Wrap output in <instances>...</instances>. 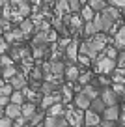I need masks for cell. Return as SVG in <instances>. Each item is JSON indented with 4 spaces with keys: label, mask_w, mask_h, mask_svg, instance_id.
Segmentation results:
<instances>
[{
    "label": "cell",
    "mask_w": 125,
    "mask_h": 127,
    "mask_svg": "<svg viewBox=\"0 0 125 127\" xmlns=\"http://www.w3.org/2000/svg\"><path fill=\"white\" fill-rule=\"evenodd\" d=\"M35 110H37V107H35L32 101H28V103H23V105H21V116H24L26 120H30L32 116L35 114Z\"/></svg>",
    "instance_id": "e0dca14e"
},
{
    "label": "cell",
    "mask_w": 125,
    "mask_h": 127,
    "mask_svg": "<svg viewBox=\"0 0 125 127\" xmlns=\"http://www.w3.org/2000/svg\"><path fill=\"white\" fill-rule=\"evenodd\" d=\"M2 116H4V108L0 107V118H2Z\"/></svg>",
    "instance_id": "ee69618b"
},
{
    "label": "cell",
    "mask_w": 125,
    "mask_h": 127,
    "mask_svg": "<svg viewBox=\"0 0 125 127\" xmlns=\"http://www.w3.org/2000/svg\"><path fill=\"white\" fill-rule=\"evenodd\" d=\"M0 23H2V17H0Z\"/></svg>",
    "instance_id": "f907efd6"
},
{
    "label": "cell",
    "mask_w": 125,
    "mask_h": 127,
    "mask_svg": "<svg viewBox=\"0 0 125 127\" xmlns=\"http://www.w3.org/2000/svg\"><path fill=\"white\" fill-rule=\"evenodd\" d=\"M78 45H80V41L78 39H71L69 45L65 47V56L71 60V62H77V56H78Z\"/></svg>",
    "instance_id": "7c38bea8"
},
{
    "label": "cell",
    "mask_w": 125,
    "mask_h": 127,
    "mask_svg": "<svg viewBox=\"0 0 125 127\" xmlns=\"http://www.w3.org/2000/svg\"><path fill=\"white\" fill-rule=\"evenodd\" d=\"M101 127H116V122H110V120H103L101 118V123H99Z\"/></svg>",
    "instance_id": "74e56055"
},
{
    "label": "cell",
    "mask_w": 125,
    "mask_h": 127,
    "mask_svg": "<svg viewBox=\"0 0 125 127\" xmlns=\"http://www.w3.org/2000/svg\"><path fill=\"white\" fill-rule=\"evenodd\" d=\"M120 127H125V125H120Z\"/></svg>",
    "instance_id": "816d5d0a"
},
{
    "label": "cell",
    "mask_w": 125,
    "mask_h": 127,
    "mask_svg": "<svg viewBox=\"0 0 125 127\" xmlns=\"http://www.w3.org/2000/svg\"><path fill=\"white\" fill-rule=\"evenodd\" d=\"M4 114L8 116V118H11V120L19 118V116H21V105H15V103H8V105L4 107Z\"/></svg>",
    "instance_id": "2e32d148"
},
{
    "label": "cell",
    "mask_w": 125,
    "mask_h": 127,
    "mask_svg": "<svg viewBox=\"0 0 125 127\" xmlns=\"http://www.w3.org/2000/svg\"><path fill=\"white\" fill-rule=\"evenodd\" d=\"M6 41H8L9 45H17V43H21V41L24 39V34L21 32V28H15V30H8L6 32V37H4Z\"/></svg>",
    "instance_id": "9c48e42d"
},
{
    "label": "cell",
    "mask_w": 125,
    "mask_h": 127,
    "mask_svg": "<svg viewBox=\"0 0 125 127\" xmlns=\"http://www.w3.org/2000/svg\"><path fill=\"white\" fill-rule=\"evenodd\" d=\"M43 123L45 127H69V123L63 116H45Z\"/></svg>",
    "instance_id": "277c9868"
},
{
    "label": "cell",
    "mask_w": 125,
    "mask_h": 127,
    "mask_svg": "<svg viewBox=\"0 0 125 127\" xmlns=\"http://www.w3.org/2000/svg\"><path fill=\"white\" fill-rule=\"evenodd\" d=\"M78 73H80V67H78L77 62H75V64H67L65 69H63V77H65L69 82H75V80H77Z\"/></svg>",
    "instance_id": "ba28073f"
},
{
    "label": "cell",
    "mask_w": 125,
    "mask_h": 127,
    "mask_svg": "<svg viewBox=\"0 0 125 127\" xmlns=\"http://www.w3.org/2000/svg\"><path fill=\"white\" fill-rule=\"evenodd\" d=\"M45 112H47V116H63V112H65V105H63L62 101H58V103L51 105Z\"/></svg>",
    "instance_id": "ac0fdd59"
},
{
    "label": "cell",
    "mask_w": 125,
    "mask_h": 127,
    "mask_svg": "<svg viewBox=\"0 0 125 127\" xmlns=\"http://www.w3.org/2000/svg\"><path fill=\"white\" fill-rule=\"evenodd\" d=\"M90 80H92V71L78 73V77H77V82L80 84V86H84V84H90Z\"/></svg>",
    "instance_id": "f1b7e54d"
},
{
    "label": "cell",
    "mask_w": 125,
    "mask_h": 127,
    "mask_svg": "<svg viewBox=\"0 0 125 127\" xmlns=\"http://www.w3.org/2000/svg\"><path fill=\"white\" fill-rule=\"evenodd\" d=\"M51 2H54V0H45V4H51Z\"/></svg>",
    "instance_id": "7dc6e473"
},
{
    "label": "cell",
    "mask_w": 125,
    "mask_h": 127,
    "mask_svg": "<svg viewBox=\"0 0 125 127\" xmlns=\"http://www.w3.org/2000/svg\"><path fill=\"white\" fill-rule=\"evenodd\" d=\"M26 122H28V120L24 118V116H19V118L13 120V127H24V125H26Z\"/></svg>",
    "instance_id": "836d02e7"
},
{
    "label": "cell",
    "mask_w": 125,
    "mask_h": 127,
    "mask_svg": "<svg viewBox=\"0 0 125 127\" xmlns=\"http://www.w3.org/2000/svg\"><path fill=\"white\" fill-rule=\"evenodd\" d=\"M73 105L80 110H86V108H90V97H86L82 92H77L73 95Z\"/></svg>",
    "instance_id": "30bf717a"
},
{
    "label": "cell",
    "mask_w": 125,
    "mask_h": 127,
    "mask_svg": "<svg viewBox=\"0 0 125 127\" xmlns=\"http://www.w3.org/2000/svg\"><path fill=\"white\" fill-rule=\"evenodd\" d=\"M15 73H17V67L13 65V64H9V65H4V67L0 69V77H2L4 80H9L13 75H15Z\"/></svg>",
    "instance_id": "44dd1931"
},
{
    "label": "cell",
    "mask_w": 125,
    "mask_h": 127,
    "mask_svg": "<svg viewBox=\"0 0 125 127\" xmlns=\"http://www.w3.org/2000/svg\"><path fill=\"white\" fill-rule=\"evenodd\" d=\"M88 6H90L95 13H101L103 9L106 8V2L105 0H88Z\"/></svg>",
    "instance_id": "4316f807"
},
{
    "label": "cell",
    "mask_w": 125,
    "mask_h": 127,
    "mask_svg": "<svg viewBox=\"0 0 125 127\" xmlns=\"http://www.w3.org/2000/svg\"><path fill=\"white\" fill-rule=\"evenodd\" d=\"M112 45L118 49V51H123V49H125V24H123V26H120V28L116 30Z\"/></svg>",
    "instance_id": "8fae6325"
},
{
    "label": "cell",
    "mask_w": 125,
    "mask_h": 127,
    "mask_svg": "<svg viewBox=\"0 0 125 127\" xmlns=\"http://www.w3.org/2000/svg\"><path fill=\"white\" fill-rule=\"evenodd\" d=\"M47 56H49V47L47 45H32V58L45 60Z\"/></svg>",
    "instance_id": "5bb4252c"
},
{
    "label": "cell",
    "mask_w": 125,
    "mask_h": 127,
    "mask_svg": "<svg viewBox=\"0 0 125 127\" xmlns=\"http://www.w3.org/2000/svg\"><path fill=\"white\" fill-rule=\"evenodd\" d=\"M0 127H13V120L4 114L2 118H0Z\"/></svg>",
    "instance_id": "1f68e13d"
},
{
    "label": "cell",
    "mask_w": 125,
    "mask_h": 127,
    "mask_svg": "<svg viewBox=\"0 0 125 127\" xmlns=\"http://www.w3.org/2000/svg\"><path fill=\"white\" fill-rule=\"evenodd\" d=\"M103 51H105V56H108V58H112V60H116L118 58V52H120L114 45H106Z\"/></svg>",
    "instance_id": "f546056e"
},
{
    "label": "cell",
    "mask_w": 125,
    "mask_h": 127,
    "mask_svg": "<svg viewBox=\"0 0 125 127\" xmlns=\"http://www.w3.org/2000/svg\"><path fill=\"white\" fill-rule=\"evenodd\" d=\"M9 51V43L6 39H2V37H0V54H6V52Z\"/></svg>",
    "instance_id": "d590c367"
},
{
    "label": "cell",
    "mask_w": 125,
    "mask_h": 127,
    "mask_svg": "<svg viewBox=\"0 0 125 127\" xmlns=\"http://www.w3.org/2000/svg\"><path fill=\"white\" fill-rule=\"evenodd\" d=\"M118 9H125V0H110Z\"/></svg>",
    "instance_id": "f35d334b"
},
{
    "label": "cell",
    "mask_w": 125,
    "mask_h": 127,
    "mask_svg": "<svg viewBox=\"0 0 125 127\" xmlns=\"http://www.w3.org/2000/svg\"><path fill=\"white\" fill-rule=\"evenodd\" d=\"M120 112H121V110H120V107H118V105H110V107H105L101 118H103V120H110V122H118Z\"/></svg>",
    "instance_id": "52a82bcc"
},
{
    "label": "cell",
    "mask_w": 125,
    "mask_h": 127,
    "mask_svg": "<svg viewBox=\"0 0 125 127\" xmlns=\"http://www.w3.org/2000/svg\"><path fill=\"white\" fill-rule=\"evenodd\" d=\"M6 4H9V0H0V8H4Z\"/></svg>",
    "instance_id": "b9f144b4"
},
{
    "label": "cell",
    "mask_w": 125,
    "mask_h": 127,
    "mask_svg": "<svg viewBox=\"0 0 125 127\" xmlns=\"http://www.w3.org/2000/svg\"><path fill=\"white\" fill-rule=\"evenodd\" d=\"M11 6H13V11L19 13V15L24 17V19L32 13V4L28 2V0H13Z\"/></svg>",
    "instance_id": "7a4b0ae2"
},
{
    "label": "cell",
    "mask_w": 125,
    "mask_h": 127,
    "mask_svg": "<svg viewBox=\"0 0 125 127\" xmlns=\"http://www.w3.org/2000/svg\"><path fill=\"white\" fill-rule=\"evenodd\" d=\"M9 103V95H4V94H0V107L4 108L6 105Z\"/></svg>",
    "instance_id": "8d00e7d4"
},
{
    "label": "cell",
    "mask_w": 125,
    "mask_h": 127,
    "mask_svg": "<svg viewBox=\"0 0 125 127\" xmlns=\"http://www.w3.org/2000/svg\"><path fill=\"white\" fill-rule=\"evenodd\" d=\"M51 39H49V30H39L35 32V36L32 37V45H49Z\"/></svg>",
    "instance_id": "9a60e30c"
},
{
    "label": "cell",
    "mask_w": 125,
    "mask_h": 127,
    "mask_svg": "<svg viewBox=\"0 0 125 127\" xmlns=\"http://www.w3.org/2000/svg\"><path fill=\"white\" fill-rule=\"evenodd\" d=\"M118 120H120L121 125H125V112H120V118H118Z\"/></svg>",
    "instance_id": "60d3db41"
},
{
    "label": "cell",
    "mask_w": 125,
    "mask_h": 127,
    "mask_svg": "<svg viewBox=\"0 0 125 127\" xmlns=\"http://www.w3.org/2000/svg\"><path fill=\"white\" fill-rule=\"evenodd\" d=\"M24 94H23V90H13L11 92V95H9V103H15V105H23L24 103Z\"/></svg>",
    "instance_id": "cb8c5ba5"
},
{
    "label": "cell",
    "mask_w": 125,
    "mask_h": 127,
    "mask_svg": "<svg viewBox=\"0 0 125 127\" xmlns=\"http://www.w3.org/2000/svg\"><path fill=\"white\" fill-rule=\"evenodd\" d=\"M99 97L103 99V103L106 105V107H110V105H118V94L112 90V88H108V86H105L101 92H99Z\"/></svg>",
    "instance_id": "3957f363"
},
{
    "label": "cell",
    "mask_w": 125,
    "mask_h": 127,
    "mask_svg": "<svg viewBox=\"0 0 125 127\" xmlns=\"http://www.w3.org/2000/svg\"><path fill=\"white\" fill-rule=\"evenodd\" d=\"M118 67H125V49L118 52Z\"/></svg>",
    "instance_id": "e575fe53"
},
{
    "label": "cell",
    "mask_w": 125,
    "mask_h": 127,
    "mask_svg": "<svg viewBox=\"0 0 125 127\" xmlns=\"http://www.w3.org/2000/svg\"><path fill=\"white\" fill-rule=\"evenodd\" d=\"M60 94H62V103H69V101H73V95H75V94L71 92L69 86H63V84H62Z\"/></svg>",
    "instance_id": "83f0119b"
},
{
    "label": "cell",
    "mask_w": 125,
    "mask_h": 127,
    "mask_svg": "<svg viewBox=\"0 0 125 127\" xmlns=\"http://www.w3.org/2000/svg\"><path fill=\"white\" fill-rule=\"evenodd\" d=\"M95 71L99 73V75H112V71L116 69V60L108 58V56H97L95 58Z\"/></svg>",
    "instance_id": "6da1fadb"
},
{
    "label": "cell",
    "mask_w": 125,
    "mask_h": 127,
    "mask_svg": "<svg viewBox=\"0 0 125 127\" xmlns=\"http://www.w3.org/2000/svg\"><path fill=\"white\" fill-rule=\"evenodd\" d=\"M101 123V114L94 112L92 108L84 110V125H99Z\"/></svg>",
    "instance_id": "4fadbf2b"
},
{
    "label": "cell",
    "mask_w": 125,
    "mask_h": 127,
    "mask_svg": "<svg viewBox=\"0 0 125 127\" xmlns=\"http://www.w3.org/2000/svg\"><path fill=\"white\" fill-rule=\"evenodd\" d=\"M69 41H71V37H67V36H65V37H63V39H58V45H56V47H58L60 51L63 52V51H65V47H67V45H69Z\"/></svg>",
    "instance_id": "d6a6232c"
},
{
    "label": "cell",
    "mask_w": 125,
    "mask_h": 127,
    "mask_svg": "<svg viewBox=\"0 0 125 127\" xmlns=\"http://www.w3.org/2000/svg\"><path fill=\"white\" fill-rule=\"evenodd\" d=\"M56 17H63L67 13H71L69 9V4H67V0H56Z\"/></svg>",
    "instance_id": "d6986e66"
},
{
    "label": "cell",
    "mask_w": 125,
    "mask_h": 127,
    "mask_svg": "<svg viewBox=\"0 0 125 127\" xmlns=\"http://www.w3.org/2000/svg\"><path fill=\"white\" fill-rule=\"evenodd\" d=\"M120 110H121V112H125V103L121 105V108H120Z\"/></svg>",
    "instance_id": "f6af8a7d"
},
{
    "label": "cell",
    "mask_w": 125,
    "mask_h": 127,
    "mask_svg": "<svg viewBox=\"0 0 125 127\" xmlns=\"http://www.w3.org/2000/svg\"><path fill=\"white\" fill-rule=\"evenodd\" d=\"M2 34H4V28H2V26H0V36H2Z\"/></svg>",
    "instance_id": "bcb514c9"
},
{
    "label": "cell",
    "mask_w": 125,
    "mask_h": 127,
    "mask_svg": "<svg viewBox=\"0 0 125 127\" xmlns=\"http://www.w3.org/2000/svg\"><path fill=\"white\" fill-rule=\"evenodd\" d=\"M9 58L13 60V62H23L28 54V49H23V47H17V45H13V47H9Z\"/></svg>",
    "instance_id": "5b68a950"
},
{
    "label": "cell",
    "mask_w": 125,
    "mask_h": 127,
    "mask_svg": "<svg viewBox=\"0 0 125 127\" xmlns=\"http://www.w3.org/2000/svg\"><path fill=\"white\" fill-rule=\"evenodd\" d=\"M24 127H32V125H30V123H26V125H24Z\"/></svg>",
    "instance_id": "681fc988"
},
{
    "label": "cell",
    "mask_w": 125,
    "mask_h": 127,
    "mask_svg": "<svg viewBox=\"0 0 125 127\" xmlns=\"http://www.w3.org/2000/svg\"><path fill=\"white\" fill-rule=\"evenodd\" d=\"M80 17H82L84 23H88V21H92L95 17V11L90 8V6H82V8H80Z\"/></svg>",
    "instance_id": "484cf974"
},
{
    "label": "cell",
    "mask_w": 125,
    "mask_h": 127,
    "mask_svg": "<svg viewBox=\"0 0 125 127\" xmlns=\"http://www.w3.org/2000/svg\"><path fill=\"white\" fill-rule=\"evenodd\" d=\"M80 92L86 95V97H90V101H92V99H95V97H99V90H97L95 86H92V84H84Z\"/></svg>",
    "instance_id": "7402d4cb"
},
{
    "label": "cell",
    "mask_w": 125,
    "mask_h": 127,
    "mask_svg": "<svg viewBox=\"0 0 125 127\" xmlns=\"http://www.w3.org/2000/svg\"><path fill=\"white\" fill-rule=\"evenodd\" d=\"M8 82L11 84V88H13V90H23V88L28 84V80H26V77H24V73L17 71L15 75H13L11 79L8 80Z\"/></svg>",
    "instance_id": "8992f818"
},
{
    "label": "cell",
    "mask_w": 125,
    "mask_h": 127,
    "mask_svg": "<svg viewBox=\"0 0 125 127\" xmlns=\"http://www.w3.org/2000/svg\"><path fill=\"white\" fill-rule=\"evenodd\" d=\"M32 2H34V4H37V2H41V0H32Z\"/></svg>",
    "instance_id": "c3c4849f"
},
{
    "label": "cell",
    "mask_w": 125,
    "mask_h": 127,
    "mask_svg": "<svg viewBox=\"0 0 125 127\" xmlns=\"http://www.w3.org/2000/svg\"><path fill=\"white\" fill-rule=\"evenodd\" d=\"M32 127H45V123L41 122V123H35V125H32Z\"/></svg>",
    "instance_id": "7bdbcfd3"
},
{
    "label": "cell",
    "mask_w": 125,
    "mask_h": 127,
    "mask_svg": "<svg viewBox=\"0 0 125 127\" xmlns=\"http://www.w3.org/2000/svg\"><path fill=\"white\" fill-rule=\"evenodd\" d=\"M19 28H21V32L24 34V37L30 36L32 32L35 30V26H34V23H32V19H23V21L19 23Z\"/></svg>",
    "instance_id": "ffe728a7"
},
{
    "label": "cell",
    "mask_w": 125,
    "mask_h": 127,
    "mask_svg": "<svg viewBox=\"0 0 125 127\" xmlns=\"http://www.w3.org/2000/svg\"><path fill=\"white\" fill-rule=\"evenodd\" d=\"M105 107H106V105L103 103L101 97H95V99H92V101H90V108H92L94 112H97V114H103Z\"/></svg>",
    "instance_id": "603a6c76"
},
{
    "label": "cell",
    "mask_w": 125,
    "mask_h": 127,
    "mask_svg": "<svg viewBox=\"0 0 125 127\" xmlns=\"http://www.w3.org/2000/svg\"><path fill=\"white\" fill-rule=\"evenodd\" d=\"M67 4H69L71 13H77V11H80V8H82V0H67Z\"/></svg>",
    "instance_id": "4dcf8cb0"
},
{
    "label": "cell",
    "mask_w": 125,
    "mask_h": 127,
    "mask_svg": "<svg viewBox=\"0 0 125 127\" xmlns=\"http://www.w3.org/2000/svg\"><path fill=\"white\" fill-rule=\"evenodd\" d=\"M99 84H101V86H108L110 84V80L106 79V75H99Z\"/></svg>",
    "instance_id": "ab89813d"
},
{
    "label": "cell",
    "mask_w": 125,
    "mask_h": 127,
    "mask_svg": "<svg viewBox=\"0 0 125 127\" xmlns=\"http://www.w3.org/2000/svg\"><path fill=\"white\" fill-rule=\"evenodd\" d=\"M45 116H47V112H45L43 108L39 107L37 110H35V114L32 116V118L28 120V122H30V125H35V123H41V122H43V120H45Z\"/></svg>",
    "instance_id": "d4e9b609"
}]
</instances>
